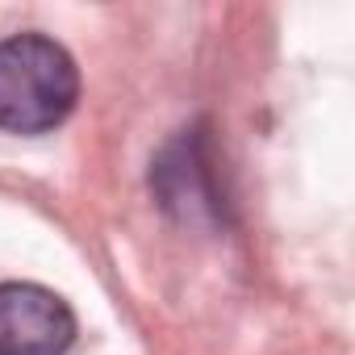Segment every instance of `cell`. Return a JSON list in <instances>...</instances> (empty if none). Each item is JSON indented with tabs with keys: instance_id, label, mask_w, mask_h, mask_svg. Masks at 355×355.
<instances>
[{
	"instance_id": "1",
	"label": "cell",
	"mask_w": 355,
	"mask_h": 355,
	"mask_svg": "<svg viewBox=\"0 0 355 355\" xmlns=\"http://www.w3.org/2000/svg\"><path fill=\"white\" fill-rule=\"evenodd\" d=\"M80 92V76L71 55L42 38L17 34L0 42V130L9 134H42L55 130Z\"/></svg>"
},
{
	"instance_id": "2",
	"label": "cell",
	"mask_w": 355,
	"mask_h": 355,
	"mask_svg": "<svg viewBox=\"0 0 355 355\" xmlns=\"http://www.w3.org/2000/svg\"><path fill=\"white\" fill-rule=\"evenodd\" d=\"M76 338L67 301L42 284H0V355H63Z\"/></svg>"
}]
</instances>
